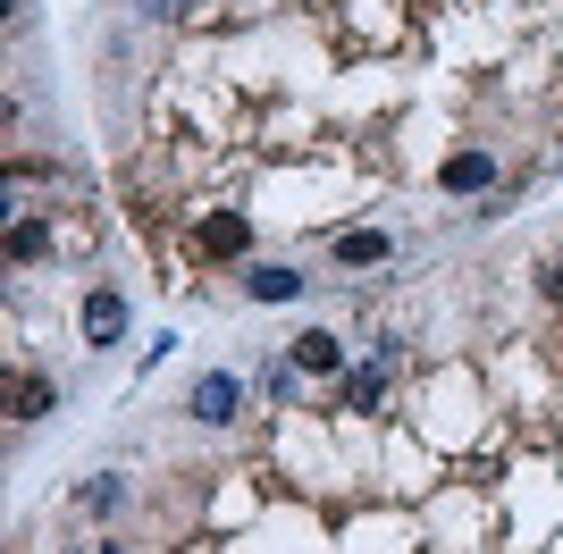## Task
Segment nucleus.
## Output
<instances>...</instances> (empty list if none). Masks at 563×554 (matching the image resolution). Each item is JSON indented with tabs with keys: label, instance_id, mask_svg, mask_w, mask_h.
I'll return each instance as SVG.
<instances>
[{
	"label": "nucleus",
	"instance_id": "423d86ee",
	"mask_svg": "<svg viewBox=\"0 0 563 554\" xmlns=\"http://www.w3.org/2000/svg\"><path fill=\"white\" fill-rule=\"evenodd\" d=\"M286 362L303 369V378H336V369H345V345H336L329 328H303V336L286 345Z\"/></svg>",
	"mask_w": 563,
	"mask_h": 554
},
{
	"label": "nucleus",
	"instance_id": "f03ea898",
	"mask_svg": "<svg viewBox=\"0 0 563 554\" xmlns=\"http://www.w3.org/2000/svg\"><path fill=\"white\" fill-rule=\"evenodd\" d=\"M85 345L93 353L126 345V295H118V286H93V295H85Z\"/></svg>",
	"mask_w": 563,
	"mask_h": 554
},
{
	"label": "nucleus",
	"instance_id": "1a4fd4ad",
	"mask_svg": "<svg viewBox=\"0 0 563 554\" xmlns=\"http://www.w3.org/2000/svg\"><path fill=\"white\" fill-rule=\"evenodd\" d=\"M51 403H59V387H51V378H18V387H9V412H18V420H43Z\"/></svg>",
	"mask_w": 563,
	"mask_h": 554
},
{
	"label": "nucleus",
	"instance_id": "39448f33",
	"mask_svg": "<svg viewBox=\"0 0 563 554\" xmlns=\"http://www.w3.org/2000/svg\"><path fill=\"white\" fill-rule=\"evenodd\" d=\"M387 378H396V336L371 353V362L345 378V412H378V395H387Z\"/></svg>",
	"mask_w": 563,
	"mask_h": 554
},
{
	"label": "nucleus",
	"instance_id": "f257e3e1",
	"mask_svg": "<svg viewBox=\"0 0 563 554\" xmlns=\"http://www.w3.org/2000/svg\"><path fill=\"white\" fill-rule=\"evenodd\" d=\"M186 412L202 420V429H228V420L244 412V378H235V369H202L194 395H186Z\"/></svg>",
	"mask_w": 563,
	"mask_h": 554
},
{
	"label": "nucleus",
	"instance_id": "ddd939ff",
	"mask_svg": "<svg viewBox=\"0 0 563 554\" xmlns=\"http://www.w3.org/2000/svg\"><path fill=\"white\" fill-rule=\"evenodd\" d=\"M539 286H547V295H555V302H563V253H555V261H547V277H539Z\"/></svg>",
	"mask_w": 563,
	"mask_h": 554
},
{
	"label": "nucleus",
	"instance_id": "f8f14e48",
	"mask_svg": "<svg viewBox=\"0 0 563 554\" xmlns=\"http://www.w3.org/2000/svg\"><path fill=\"white\" fill-rule=\"evenodd\" d=\"M135 9H143V18H161V25H177V18L194 9V0H135Z\"/></svg>",
	"mask_w": 563,
	"mask_h": 554
},
{
	"label": "nucleus",
	"instance_id": "4468645a",
	"mask_svg": "<svg viewBox=\"0 0 563 554\" xmlns=\"http://www.w3.org/2000/svg\"><path fill=\"white\" fill-rule=\"evenodd\" d=\"M85 554H126V546H118V538H101V546H85Z\"/></svg>",
	"mask_w": 563,
	"mask_h": 554
},
{
	"label": "nucleus",
	"instance_id": "9d476101",
	"mask_svg": "<svg viewBox=\"0 0 563 554\" xmlns=\"http://www.w3.org/2000/svg\"><path fill=\"white\" fill-rule=\"evenodd\" d=\"M43 253H51V228L43 219H18V228H9V261L25 269V261H43Z\"/></svg>",
	"mask_w": 563,
	"mask_h": 554
},
{
	"label": "nucleus",
	"instance_id": "6e6552de",
	"mask_svg": "<svg viewBox=\"0 0 563 554\" xmlns=\"http://www.w3.org/2000/svg\"><path fill=\"white\" fill-rule=\"evenodd\" d=\"M244 295H253V302H295V295H303V269L261 261V269H244Z\"/></svg>",
	"mask_w": 563,
	"mask_h": 554
},
{
	"label": "nucleus",
	"instance_id": "20e7f679",
	"mask_svg": "<svg viewBox=\"0 0 563 554\" xmlns=\"http://www.w3.org/2000/svg\"><path fill=\"white\" fill-rule=\"evenodd\" d=\"M387 261H396V235L387 228H345L329 244V269H387Z\"/></svg>",
	"mask_w": 563,
	"mask_h": 554
},
{
	"label": "nucleus",
	"instance_id": "7ed1b4c3",
	"mask_svg": "<svg viewBox=\"0 0 563 554\" xmlns=\"http://www.w3.org/2000/svg\"><path fill=\"white\" fill-rule=\"evenodd\" d=\"M194 253H202V261H235V253H253V219H244V210H211V219L194 228Z\"/></svg>",
	"mask_w": 563,
	"mask_h": 554
},
{
	"label": "nucleus",
	"instance_id": "0eeeda50",
	"mask_svg": "<svg viewBox=\"0 0 563 554\" xmlns=\"http://www.w3.org/2000/svg\"><path fill=\"white\" fill-rule=\"evenodd\" d=\"M438 185H446V193H488L496 185V152H454V160L438 168Z\"/></svg>",
	"mask_w": 563,
	"mask_h": 554
},
{
	"label": "nucleus",
	"instance_id": "9b49d317",
	"mask_svg": "<svg viewBox=\"0 0 563 554\" xmlns=\"http://www.w3.org/2000/svg\"><path fill=\"white\" fill-rule=\"evenodd\" d=\"M118 505H126V479H118V470H110V479H93V487H85V512H118Z\"/></svg>",
	"mask_w": 563,
	"mask_h": 554
}]
</instances>
